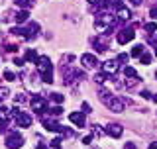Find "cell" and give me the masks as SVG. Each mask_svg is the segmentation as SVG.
<instances>
[{"mask_svg": "<svg viewBox=\"0 0 157 149\" xmlns=\"http://www.w3.org/2000/svg\"><path fill=\"white\" fill-rule=\"evenodd\" d=\"M92 45H94V49H96L98 53L108 51V36H106V33H102V36L94 37V39H92Z\"/></svg>", "mask_w": 157, "mask_h": 149, "instance_id": "obj_8", "label": "cell"}, {"mask_svg": "<svg viewBox=\"0 0 157 149\" xmlns=\"http://www.w3.org/2000/svg\"><path fill=\"white\" fill-rule=\"evenodd\" d=\"M29 104H32V110L36 114H43L49 110V102L45 96H33L32 100H29Z\"/></svg>", "mask_w": 157, "mask_h": 149, "instance_id": "obj_4", "label": "cell"}, {"mask_svg": "<svg viewBox=\"0 0 157 149\" xmlns=\"http://www.w3.org/2000/svg\"><path fill=\"white\" fill-rule=\"evenodd\" d=\"M88 2H90V4H96V2H100V0H88Z\"/></svg>", "mask_w": 157, "mask_h": 149, "instance_id": "obj_45", "label": "cell"}, {"mask_svg": "<svg viewBox=\"0 0 157 149\" xmlns=\"http://www.w3.org/2000/svg\"><path fill=\"white\" fill-rule=\"evenodd\" d=\"M130 2H132V4H134V6H140V4H141V2H144V0H130Z\"/></svg>", "mask_w": 157, "mask_h": 149, "instance_id": "obj_41", "label": "cell"}, {"mask_svg": "<svg viewBox=\"0 0 157 149\" xmlns=\"http://www.w3.org/2000/svg\"><path fill=\"white\" fill-rule=\"evenodd\" d=\"M51 147H53V149H61V137H55V139H51Z\"/></svg>", "mask_w": 157, "mask_h": 149, "instance_id": "obj_31", "label": "cell"}, {"mask_svg": "<svg viewBox=\"0 0 157 149\" xmlns=\"http://www.w3.org/2000/svg\"><path fill=\"white\" fill-rule=\"evenodd\" d=\"M24 61H26V59H20V57H16V59H14V65H16V67H24Z\"/></svg>", "mask_w": 157, "mask_h": 149, "instance_id": "obj_34", "label": "cell"}, {"mask_svg": "<svg viewBox=\"0 0 157 149\" xmlns=\"http://www.w3.org/2000/svg\"><path fill=\"white\" fill-rule=\"evenodd\" d=\"M112 26H116V20H112L110 14H100V16H96V20H94V28L98 32H102V29L106 32V29L112 28Z\"/></svg>", "mask_w": 157, "mask_h": 149, "instance_id": "obj_2", "label": "cell"}, {"mask_svg": "<svg viewBox=\"0 0 157 149\" xmlns=\"http://www.w3.org/2000/svg\"><path fill=\"white\" fill-rule=\"evenodd\" d=\"M128 61H130L128 53H120V55H118V63H122V65H128Z\"/></svg>", "mask_w": 157, "mask_h": 149, "instance_id": "obj_28", "label": "cell"}, {"mask_svg": "<svg viewBox=\"0 0 157 149\" xmlns=\"http://www.w3.org/2000/svg\"><path fill=\"white\" fill-rule=\"evenodd\" d=\"M140 81H141L140 77H132V78H128V81H126V86H128V88H134Z\"/></svg>", "mask_w": 157, "mask_h": 149, "instance_id": "obj_24", "label": "cell"}, {"mask_svg": "<svg viewBox=\"0 0 157 149\" xmlns=\"http://www.w3.org/2000/svg\"><path fill=\"white\" fill-rule=\"evenodd\" d=\"M94 81L98 82V84H102V82H106V73L102 71V73H98V74H94Z\"/></svg>", "mask_w": 157, "mask_h": 149, "instance_id": "obj_27", "label": "cell"}, {"mask_svg": "<svg viewBox=\"0 0 157 149\" xmlns=\"http://www.w3.org/2000/svg\"><path fill=\"white\" fill-rule=\"evenodd\" d=\"M92 133H94V136H102V130H100V126H92Z\"/></svg>", "mask_w": 157, "mask_h": 149, "instance_id": "obj_33", "label": "cell"}, {"mask_svg": "<svg viewBox=\"0 0 157 149\" xmlns=\"http://www.w3.org/2000/svg\"><path fill=\"white\" fill-rule=\"evenodd\" d=\"M22 145H24V137L18 132H12L6 136V147L8 149H20Z\"/></svg>", "mask_w": 157, "mask_h": 149, "instance_id": "obj_5", "label": "cell"}, {"mask_svg": "<svg viewBox=\"0 0 157 149\" xmlns=\"http://www.w3.org/2000/svg\"><path fill=\"white\" fill-rule=\"evenodd\" d=\"M144 29L147 33H155L157 32V22H147V24H144Z\"/></svg>", "mask_w": 157, "mask_h": 149, "instance_id": "obj_19", "label": "cell"}, {"mask_svg": "<svg viewBox=\"0 0 157 149\" xmlns=\"http://www.w3.org/2000/svg\"><path fill=\"white\" fill-rule=\"evenodd\" d=\"M6 94H8V88H0V96L4 98V96H6Z\"/></svg>", "mask_w": 157, "mask_h": 149, "instance_id": "obj_40", "label": "cell"}, {"mask_svg": "<svg viewBox=\"0 0 157 149\" xmlns=\"http://www.w3.org/2000/svg\"><path fill=\"white\" fill-rule=\"evenodd\" d=\"M118 65H120V63H118V59H110V61H106L104 65H102V71H104L106 74H116L118 69H120Z\"/></svg>", "mask_w": 157, "mask_h": 149, "instance_id": "obj_13", "label": "cell"}, {"mask_svg": "<svg viewBox=\"0 0 157 149\" xmlns=\"http://www.w3.org/2000/svg\"><path fill=\"white\" fill-rule=\"evenodd\" d=\"M49 114H51V116H61L63 114V110H61V106H55V108H51V110H49Z\"/></svg>", "mask_w": 157, "mask_h": 149, "instance_id": "obj_29", "label": "cell"}, {"mask_svg": "<svg viewBox=\"0 0 157 149\" xmlns=\"http://www.w3.org/2000/svg\"><path fill=\"white\" fill-rule=\"evenodd\" d=\"M24 59H26V61H29V63H37V51H36V49H28V51H26V57H24Z\"/></svg>", "mask_w": 157, "mask_h": 149, "instance_id": "obj_17", "label": "cell"}, {"mask_svg": "<svg viewBox=\"0 0 157 149\" xmlns=\"http://www.w3.org/2000/svg\"><path fill=\"white\" fill-rule=\"evenodd\" d=\"M104 133H108L110 137H122V133H124V128L120 126V124H108L104 128Z\"/></svg>", "mask_w": 157, "mask_h": 149, "instance_id": "obj_10", "label": "cell"}, {"mask_svg": "<svg viewBox=\"0 0 157 149\" xmlns=\"http://www.w3.org/2000/svg\"><path fill=\"white\" fill-rule=\"evenodd\" d=\"M82 112H85V114H90V104H88V102H82Z\"/></svg>", "mask_w": 157, "mask_h": 149, "instance_id": "obj_35", "label": "cell"}, {"mask_svg": "<svg viewBox=\"0 0 157 149\" xmlns=\"http://www.w3.org/2000/svg\"><path fill=\"white\" fill-rule=\"evenodd\" d=\"M155 78H157V71H155Z\"/></svg>", "mask_w": 157, "mask_h": 149, "instance_id": "obj_48", "label": "cell"}, {"mask_svg": "<svg viewBox=\"0 0 157 149\" xmlns=\"http://www.w3.org/2000/svg\"><path fill=\"white\" fill-rule=\"evenodd\" d=\"M6 51H10V53L18 51V45H12V43H8V45H6Z\"/></svg>", "mask_w": 157, "mask_h": 149, "instance_id": "obj_36", "label": "cell"}, {"mask_svg": "<svg viewBox=\"0 0 157 149\" xmlns=\"http://www.w3.org/2000/svg\"><path fill=\"white\" fill-rule=\"evenodd\" d=\"M149 16H151V18H153V20H155V22H157V6L149 10Z\"/></svg>", "mask_w": 157, "mask_h": 149, "instance_id": "obj_37", "label": "cell"}, {"mask_svg": "<svg viewBox=\"0 0 157 149\" xmlns=\"http://www.w3.org/2000/svg\"><path fill=\"white\" fill-rule=\"evenodd\" d=\"M140 63H141V65H149V63H151V55H149V53H144V55L140 57Z\"/></svg>", "mask_w": 157, "mask_h": 149, "instance_id": "obj_25", "label": "cell"}, {"mask_svg": "<svg viewBox=\"0 0 157 149\" xmlns=\"http://www.w3.org/2000/svg\"><path fill=\"white\" fill-rule=\"evenodd\" d=\"M144 53H145L144 45H134V47H132V55H134V57H141Z\"/></svg>", "mask_w": 157, "mask_h": 149, "instance_id": "obj_20", "label": "cell"}, {"mask_svg": "<svg viewBox=\"0 0 157 149\" xmlns=\"http://www.w3.org/2000/svg\"><path fill=\"white\" fill-rule=\"evenodd\" d=\"M14 100H16V104H24V102H28V98H26V94H24V92H20V94L14 96Z\"/></svg>", "mask_w": 157, "mask_h": 149, "instance_id": "obj_26", "label": "cell"}, {"mask_svg": "<svg viewBox=\"0 0 157 149\" xmlns=\"http://www.w3.org/2000/svg\"><path fill=\"white\" fill-rule=\"evenodd\" d=\"M37 33H39V24L37 22H32L28 26V29H26V39H36Z\"/></svg>", "mask_w": 157, "mask_h": 149, "instance_id": "obj_15", "label": "cell"}, {"mask_svg": "<svg viewBox=\"0 0 157 149\" xmlns=\"http://www.w3.org/2000/svg\"><path fill=\"white\" fill-rule=\"evenodd\" d=\"M36 65H37V73H39V77H41V81L51 84L53 82V65H51V61H49V57L41 55L37 59Z\"/></svg>", "mask_w": 157, "mask_h": 149, "instance_id": "obj_1", "label": "cell"}, {"mask_svg": "<svg viewBox=\"0 0 157 149\" xmlns=\"http://www.w3.org/2000/svg\"><path fill=\"white\" fill-rule=\"evenodd\" d=\"M98 96H100V100L102 102H106V100H110L112 98V94H110V90H106V88H98Z\"/></svg>", "mask_w": 157, "mask_h": 149, "instance_id": "obj_18", "label": "cell"}, {"mask_svg": "<svg viewBox=\"0 0 157 149\" xmlns=\"http://www.w3.org/2000/svg\"><path fill=\"white\" fill-rule=\"evenodd\" d=\"M104 104H106L108 110H112V112H116V114H122V112H124V104L126 102L122 100V98H118V96H112L110 100H106Z\"/></svg>", "mask_w": 157, "mask_h": 149, "instance_id": "obj_6", "label": "cell"}, {"mask_svg": "<svg viewBox=\"0 0 157 149\" xmlns=\"http://www.w3.org/2000/svg\"><path fill=\"white\" fill-rule=\"evenodd\" d=\"M43 128H45L47 132H59V133H63V136H73L71 130L63 128L61 124H57L53 118H43Z\"/></svg>", "mask_w": 157, "mask_h": 149, "instance_id": "obj_3", "label": "cell"}, {"mask_svg": "<svg viewBox=\"0 0 157 149\" xmlns=\"http://www.w3.org/2000/svg\"><path fill=\"white\" fill-rule=\"evenodd\" d=\"M14 4H16V6H20V8H24V10H26L28 6H32V4H33V0H14Z\"/></svg>", "mask_w": 157, "mask_h": 149, "instance_id": "obj_21", "label": "cell"}, {"mask_svg": "<svg viewBox=\"0 0 157 149\" xmlns=\"http://www.w3.org/2000/svg\"><path fill=\"white\" fill-rule=\"evenodd\" d=\"M136 37V33H134V28H126V29H120L118 32V36H116V41L120 43V45H126L128 41H132V39Z\"/></svg>", "mask_w": 157, "mask_h": 149, "instance_id": "obj_7", "label": "cell"}, {"mask_svg": "<svg viewBox=\"0 0 157 149\" xmlns=\"http://www.w3.org/2000/svg\"><path fill=\"white\" fill-rule=\"evenodd\" d=\"M147 43H149V45H153V47H157V33H149V39H147Z\"/></svg>", "mask_w": 157, "mask_h": 149, "instance_id": "obj_30", "label": "cell"}, {"mask_svg": "<svg viewBox=\"0 0 157 149\" xmlns=\"http://www.w3.org/2000/svg\"><path fill=\"white\" fill-rule=\"evenodd\" d=\"M153 102H157V94H153Z\"/></svg>", "mask_w": 157, "mask_h": 149, "instance_id": "obj_46", "label": "cell"}, {"mask_svg": "<svg viewBox=\"0 0 157 149\" xmlns=\"http://www.w3.org/2000/svg\"><path fill=\"white\" fill-rule=\"evenodd\" d=\"M141 96H144V98H153V96H151V92H149V90H144V92H141Z\"/></svg>", "mask_w": 157, "mask_h": 149, "instance_id": "obj_39", "label": "cell"}, {"mask_svg": "<svg viewBox=\"0 0 157 149\" xmlns=\"http://www.w3.org/2000/svg\"><path fill=\"white\" fill-rule=\"evenodd\" d=\"M124 74H126V78H132V77H137V73H136V69L134 67H124Z\"/></svg>", "mask_w": 157, "mask_h": 149, "instance_id": "obj_22", "label": "cell"}, {"mask_svg": "<svg viewBox=\"0 0 157 149\" xmlns=\"http://www.w3.org/2000/svg\"><path fill=\"white\" fill-rule=\"evenodd\" d=\"M69 120L75 124L77 128H85L86 126V118H85V112H71L69 114Z\"/></svg>", "mask_w": 157, "mask_h": 149, "instance_id": "obj_11", "label": "cell"}, {"mask_svg": "<svg viewBox=\"0 0 157 149\" xmlns=\"http://www.w3.org/2000/svg\"><path fill=\"white\" fill-rule=\"evenodd\" d=\"M155 57H157V47H155Z\"/></svg>", "mask_w": 157, "mask_h": 149, "instance_id": "obj_47", "label": "cell"}, {"mask_svg": "<svg viewBox=\"0 0 157 149\" xmlns=\"http://www.w3.org/2000/svg\"><path fill=\"white\" fill-rule=\"evenodd\" d=\"M4 78H6V81H16L14 73H10V71H6V73H4Z\"/></svg>", "mask_w": 157, "mask_h": 149, "instance_id": "obj_32", "label": "cell"}, {"mask_svg": "<svg viewBox=\"0 0 157 149\" xmlns=\"http://www.w3.org/2000/svg\"><path fill=\"white\" fill-rule=\"evenodd\" d=\"M132 18V10L126 8V6H120L116 10V20L118 22H128V20Z\"/></svg>", "mask_w": 157, "mask_h": 149, "instance_id": "obj_14", "label": "cell"}, {"mask_svg": "<svg viewBox=\"0 0 157 149\" xmlns=\"http://www.w3.org/2000/svg\"><path fill=\"white\" fill-rule=\"evenodd\" d=\"M149 149H157V141H155V143H151V145H149Z\"/></svg>", "mask_w": 157, "mask_h": 149, "instance_id": "obj_44", "label": "cell"}, {"mask_svg": "<svg viewBox=\"0 0 157 149\" xmlns=\"http://www.w3.org/2000/svg\"><path fill=\"white\" fill-rule=\"evenodd\" d=\"M49 98H51V100L55 102V104H61V102H65V96H63V94H59V92H53Z\"/></svg>", "mask_w": 157, "mask_h": 149, "instance_id": "obj_23", "label": "cell"}, {"mask_svg": "<svg viewBox=\"0 0 157 149\" xmlns=\"http://www.w3.org/2000/svg\"><path fill=\"white\" fill-rule=\"evenodd\" d=\"M28 18H29V12L28 10H20V12L14 16V20H16L18 24H24V22H28Z\"/></svg>", "mask_w": 157, "mask_h": 149, "instance_id": "obj_16", "label": "cell"}, {"mask_svg": "<svg viewBox=\"0 0 157 149\" xmlns=\"http://www.w3.org/2000/svg\"><path fill=\"white\" fill-rule=\"evenodd\" d=\"M36 149H47V147L43 145V143H37V147H36Z\"/></svg>", "mask_w": 157, "mask_h": 149, "instance_id": "obj_43", "label": "cell"}, {"mask_svg": "<svg viewBox=\"0 0 157 149\" xmlns=\"http://www.w3.org/2000/svg\"><path fill=\"white\" fill-rule=\"evenodd\" d=\"M81 63L85 65V69H96L100 63H98L96 55H92V53H85V55H81Z\"/></svg>", "mask_w": 157, "mask_h": 149, "instance_id": "obj_9", "label": "cell"}, {"mask_svg": "<svg viewBox=\"0 0 157 149\" xmlns=\"http://www.w3.org/2000/svg\"><path fill=\"white\" fill-rule=\"evenodd\" d=\"M90 141H92V136H85V137H82V143H85V145H90Z\"/></svg>", "mask_w": 157, "mask_h": 149, "instance_id": "obj_38", "label": "cell"}, {"mask_svg": "<svg viewBox=\"0 0 157 149\" xmlns=\"http://www.w3.org/2000/svg\"><path fill=\"white\" fill-rule=\"evenodd\" d=\"M14 120H16L18 128H29V126H32V122H33V118L29 116V114H26V112H20Z\"/></svg>", "mask_w": 157, "mask_h": 149, "instance_id": "obj_12", "label": "cell"}, {"mask_svg": "<svg viewBox=\"0 0 157 149\" xmlns=\"http://www.w3.org/2000/svg\"><path fill=\"white\" fill-rule=\"evenodd\" d=\"M124 149H136V145H134V143H126Z\"/></svg>", "mask_w": 157, "mask_h": 149, "instance_id": "obj_42", "label": "cell"}]
</instances>
